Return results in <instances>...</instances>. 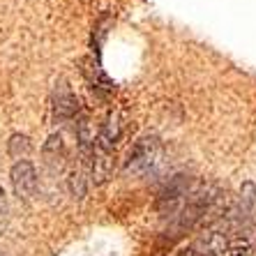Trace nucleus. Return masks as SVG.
I'll list each match as a JSON object with an SVG mask.
<instances>
[{"mask_svg": "<svg viewBox=\"0 0 256 256\" xmlns=\"http://www.w3.org/2000/svg\"><path fill=\"white\" fill-rule=\"evenodd\" d=\"M157 152V136H146L134 146L130 152V162H127L125 171L127 173H143L152 164V157Z\"/></svg>", "mask_w": 256, "mask_h": 256, "instance_id": "2", "label": "nucleus"}, {"mask_svg": "<svg viewBox=\"0 0 256 256\" xmlns=\"http://www.w3.org/2000/svg\"><path fill=\"white\" fill-rule=\"evenodd\" d=\"M114 173V160H111V143L104 141L100 136L97 141V150H95V164H92V178L97 185L106 182Z\"/></svg>", "mask_w": 256, "mask_h": 256, "instance_id": "3", "label": "nucleus"}, {"mask_svg": "<svg viewBox=\"0 0 256 256\" xmlns=\"http://www.w3.org/2000/svg\"><path fill=\"white\" fill-rule=\"evenodd\" d=\"M5 208H7V196H5V190L0 187V214L5 212Z\"/></svg>", "mask_w": 256, "mask_h": 256, "instance_id": "5", "label": "nucleus"}, {"mask_svg": "<svg viewBox=\"0 0 256 256\" xmlns=\"http://www.w3.org/2000/svg\"><path fill=\"white\" fill-rule=\"evenodd\" d=\"M7 152L14 157V160H26V157L32 152V141L26 134H12L10 141H7Z\"/></svg>", "mask_w": 256, "mask_h": 256, "instance_id": "4", "label": "nucleus"}, {"mask_svg": "<svg viewBox=\"0 0 256 256\" xmlns=\"http://www.w3.org/2000/svg\"><path fill=\"white\" fill-rule=\"evenodd\" d=\"M0 256H5V254H0Z\"/></svg>", "mask_w": 256, "mask_h": 256, "instance_id": "6", "label": "nucleus"}, {"mask_svg": "<svg viewBox=\"0 0 256 256\" xmlns=\"http://www.w3.org/2000/svg\"><path fill=\"white\" fill-rule=\"evenodd\" d=\"M10 178H12V187L18 198H30L35 194L37 171H35V166H32V162H28V160L14 162L12 171H10Z\"/></svg>", "mask_w": 256, "mask_h": 256, "instance_id": "1", "label": "nucleus"}]
</instances>
